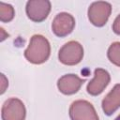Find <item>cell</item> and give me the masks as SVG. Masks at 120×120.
<instances>
[{
    "label": "cell",
    "mask_w": 120,
    "mask_h": 120,
    "mask_svg": "<svg viewBox=\"0 0 120 120\" xmlns=\"http://www.w3.org/2000/svg\"><path fill=\"white\" fill-rule=\"evenodd\" d=\"M85 80L81 79L75 74H66L57 82V87L64 95H73L77 93Z\"/></svg>",
    "instance_id": "9c48e42d"
},
{
    "label": "cell",
    "mask_w": 120,
    "mask_h": 120,
    "mask_svg": "<svg viewBox=\"0 0 120 120\" xmlns=\"http://www.w3.org/2000/svg\"><path fill=\"white\" fill-rule=\"evenodd\" d=\"M83 57V48L77 41H69L63 45L59 50L58 59L67 66H74L79 64Z\"/></svg>",
    "instance_id": "7a4b0ae2"
},
{
    "label": "cell",
    "mask_w": 120,
    "mask_h": 120,
    "mask_svg": "<svg viewBox=\"0 0 120 120\" xmlns=\"http://www.w3.org/2000/svg\"><path fill=\"white\" fill-rule=\"evenodd\" d=\"M112 30L116 35L120 36V15H118L115 18V20L113 22V24H112Z\"/></svg>",
    "instance_id": "4fadbf2b"
},
{
    "label": "cell",
    "mask_w": 120,
    "mask_h": 120,
    "mask_svg": "<svg viewBox=\"0 0 120 120\" xmlns=\"http://www.w3.org/2000/svg\"><path fill=\"white\" fill-rule=\"evenodd\" d=\"M50 53L51 46L48 39L41 35H34L24 52V57L30 63L39 65L48 60Z\"/></svg>",
    "instance_id": "6da1fadb"
},
{
    "label": "cell",
    "mask_w": 120,
    "mask_h": 120,
    "mask_svg": "<svg viewBox=\"0 0 120 120\" xmlns=\"http://www.w3.org/2000/svg\"><path fill=\"white\" fill-rule=\"evenodd\" d=\"M1 94H3L5 91H6V88H7V86H8V80L6 79V77L4 76V74H1Z\"/></svg>",
    "instance_id": "5bb4252c"
},
{
    "label": "cell",
    "mask_w": 120,
    "mask_h": 120,
    "mask_svg": "<svg viewBox=\"0 0 120 120\" xmlns=\"http://www.w3.org/2000/svg\"><path fill=\"white\" fill-rule=\"evenodd\" d=\"M71 120H98L94 106L87 100H75L69 107Z\"/></svg>",
    "instance_id": "277c9868"
},
{
    "label": "cell",
    "mask_w": 120,
    "mask_h": 120,
    "mask_svg": "<svg viewBox=\"0 0 120 120\" xmlns=\"http://www.w3.org/2000/svg\"><path fill=\"white\" fill-rule=\"evenodd\" d=\"M102 110L106 115H112L118 108H120V83H117L103 98Z\"/></svg>",
    "instance_id": "30bf717a"
},
{
    "label": "cell",
    "mask_w": 120,
    "mask_h": 120,
    "mask_svg": "<svg viewBox=\"0 0 120 120\" xmlns=\"http://www.w3.org/2000/svg\"><path fill=\"white\" fill-rule=\"evenodd\" d=\"M109 60L117 67H120V42H113L108 49Z\"/></svg>",
    "instance_id": "8fae6325"
},
{
    "label": "cell",
    "mask_w": 120,
    "mask_h": 120,
    "mask_svg": "<svg viewBox=\"0 0 120 120\" xmlns=\"http://www.w3.org/2000/svg\"><path fill=\"white\" fill-rule=\"evenodd\" d=\"M114 120H120V114H119V115H118V116H117V117H116Z\"/></svg>",
    "instance_id": "9a60e30c"
},
{
    "label": "cell",
    "mask_w": 120,
    "mask_h": 120,
    "mask_svg": "<svg viewBox=\"0 0 120 120\" xmlns=\"http://www.w3.org/2000/svg\"><path fill=\"white\" fill-rule=\"evenodd\" d=\"M112 12V6L108 2L98 1L90 5L88 8V19L92 24L98 27L103 26Z\"/></svg>",
    "instance_id": "3957f363"
},
{
    "label": "cell",
    "mask_w": 120,
    "mask_h": 120,
    "mask_svg": "<svg viewBox=\"0 0 120 120\" xmlns=\"http://www.w3.org/2000/svg\"><path fill=\"white\" fill-rule=\"evenodd\" d=\"M26 110L22 101L16 98L7 99L1 110L2 120H24Z\"/></svg>",
    "instance_id": "5b68a950"
},
{
    "label": "cell",
    "mask_w": 120,
    "mask_h": 120,
    "mask_svg": "<svg viewBox=\"0 0 120 120\" xmlns=\"http://www.w3.org/2000/svg\"><path fill=\"white\" fill-rule=\"evenodd\" d=\"M95 77L94 79L87 84L86 90L88 94L92 96H98L101 94L107 85L110 82L111 77L107 70L103 68H97L95 69Z\"/></svg>",
    "instance_id": "ba28073f"
},
{
    "label": "cell",
    "mask_w": 120,
    "mask_h": 120,
    "mask_svg": "<svg viewBox=\"0 0 120 120\" xmlns=\"http://www.w3.org/2000/svg\"><path fill=\"white\" fill-rule=\"evenodd\" d=\"M15 15L14 8L12 6L3 3H0V21L2 22H10Z\"/></svg>",
    "instance_id": "7c38bea8"
},
{
    "label": "cell",
    "mask_w": 120,
    "mask_h": 120,
    "mask_svg": "<svg viewBox=\"0 0 120 120\" xmlns=\"http://www.w3.org/2000/svg\"><path fill=\"white\" fill-rule=\"evenodd\" d=\"M75 27L74 17L67 12H61L57 14L52 23V30L55 36L64 38L69 35Z\"/></svg>",
    "instance_id": "52a82bcc"
},
{
    "label": "cell",
    "mask_w": 120,
    "mask_h": 120,
    "mask_svg": "<svg viewBox=\"0 0 120 120\" xmlns=\"http://www.w3.org/2000/svg\"><path fill=\"white\" fill-rule=\"evenodd\" d=\"M27 17L36 22L44 21L51 11V2L48 0H31L26 4Z\"/></svg>",
    "instance_id": "8992f818"
}]
</instances>
